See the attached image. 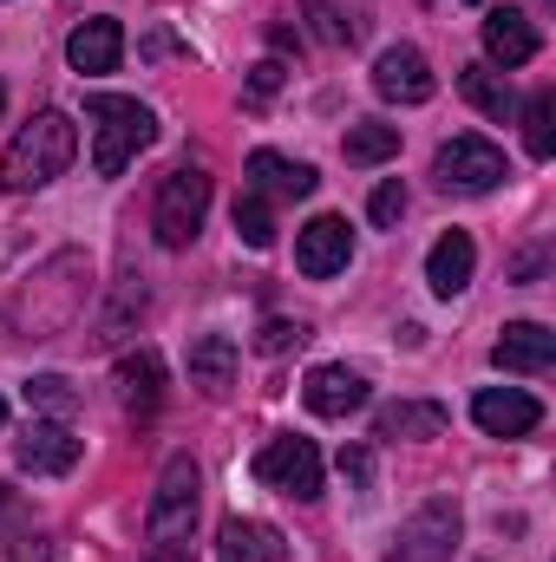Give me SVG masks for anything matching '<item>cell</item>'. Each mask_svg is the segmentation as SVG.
Wrapping results in <instances>:
<instances>
[{
	"label": "cell",
	"mask_w": 556,
	"mask_h": 562,
	"mask_svg": "<svg viewBox=\"0 0 556 562\" xmlns=\"http://www.w3.org/2000/svg\"><path fill=\"white\" fill-rule=\"evenodd\" d=\"M79 438H73V425L66 419H33L26 425V438L13 445V458H20V471H33V477H66L73 464H79Z\"/></svg>",
	"instance_id": "obj_10"
},
{
	"label": "cell",
	"mask_w": 556,
	"mask_h": 562,
	"mask_svg": "<svg viewBox=\"0 0 556 562\" xmlns=\"http://www.w3.org/2000/svg\"><path fill=\"white\" fill-rule=\"evenodd\" d=\"M26 406L66 419V413L79 406V393H73V380H59V373H33V380H26Z\"/></svg>",
	"instance_id": "obj_28"
},
{
	"label": "cell",
	"mask_w": 556,
	"mask_h": 562,
	"mask_svg": "<svg viewBox=\"0 0 556 562\" xmlns=\"http://www.w3.org/2000/svg\"><path fill=\"white\" fill-rule=\"evenodd\" d=\"M301 20L321 46H360L374 26V0H301Z\"/></svg>",
	"instance_id": "obj_17"
},
{
	"label": "cell",
	"mask_w": 556,
	"mask_h": 562,
	"mask_svg": "<svg viewBox=\"0 0 556 562\" xmlns=\"http://www.w3.org/2000/svg\"><path fill=\"white\" fill-rule=\"evenodd\" d=\"M524 144H531V157H551L556 150V92H537L524 105Z\"/></svg>",
	"instance_id": "obj_29"
},
{
	"label": "cell",
	"mask_w": 556,
	"mask_h": 562,
	"mask_svg": "<svg viewBox=\"0 0 556 562\" xmlns=\"http://www.w3.org/2000/svg\"><path fill=\"white\" fill-rule=\"evenodd\" d=\"M367 216H374L380 229H393V223L407 216V183H400V177H387V183L374 190V203H367Z\"/></svg>",
	"instance_id": "obj_30"
},
{
	"label": "cell",
	"mask_w": 556,
	"mask_h": 562,
	"mask_svg": "<svg viewBox=\"0 0 556 562\" xmlns=\"http://www.w3.org/2000/svg\"><path fill=\"white\" fill-rule=\"evenodd\" d=\"M485 53H491V66H531L537 59V26H531V13L524 7H491L485 13Z\"/></svg>",
	"instance_id": "obj_15"
},
{
	"label": "cell",
	"mask_w": 556,
	"mask_h": 562,
	"mask_svg": "<svg viewBox=\"0 0 556 562\" xmlns=\"http://www.w3.org/2000/svg\"><path fill=\"white\" fill-rule=\"evenodd\" d=\"M197 491H203V471H197L190 451H177L157 471V497H151V517H144V537H151L157 562H184V543L197 530Z\"/></svg>",
	"instance_id": "obj_3"
},
{
	"label": "cell",
	"mask_w": 556,
	"mask_h": 562,
	"mask_svg": "<svg viewBox=\"0 0 556 562\" xmlns=\"http://www.w3.org/2000/svg\"><path fill=\"white\" fill-rule=\"evenodd\" d=\"M0 510H7V484H0Z\"/></svg>",
	"instance_id": "obj_36"
},
{
	"label": "cell",
	"mask_w": 556,
	"mask_h": 562,
	"mask_svg": "<svg viewBox=\"0 0 556 562\" xmlns=\"http://www.w3.org/2000/svg\"><path fill=\"white\" fill-rule=\"evenodd\" d=\"M471 269H478V249H471L465 229H445V236L432 243V256H425V281H432L438 301L465 294V288H471Z\"/></svg>",
	"instance_id": "obj_21"
},
{
	"label": "cell",
	"mask_w": 556,
	"mask_h": 562,
	"mask_svg": "<svg viewBox=\"0 0 556 562\" xmlns=\"http://www.w3.org/2000/svg\"><path fill=\"white\" fill-rule=\"evenodd\" d=\"M73 150H79V132H73L66 112H33V125H20V138L0 157V190H13V196L46 190L73 164Z\"/></svg>",
	"instance_id": "obj_2"
},
{
	"label": "cell",
	"mask_w": 556,
	"mask_h": 562,
	"mask_svg": "<svg viewBox=\"0 0 556 562\" xmlns=\"http://www.w3.org/2000/svg\"><path fill=\"white\" fill-rule=\"evenodd\" d=\"M438 431H445V406L432 400H400L374 419V438H438Z\"/></svg>",
	"instance_id": "obj_23"
},
{
	"label": "cell",
	"mask_w": 556,
	"mask_h": 562,
	"mask_svg": "<svg viewBox=\"0 0 556 562\" xmlns=\"http://www.w3.org/2000/svg\"><path fill=\"white\" fill-rule=\"evenodd\" d=\"M216 562H288V543H281V530L256 524V517H230L216 537Z\"/></svg>",
	"instance_id": "obj_22"
},
{
	"label": "cell",
	"mask_w": 556,
	"mask_h": 562,
	"mask_svg": "<svg viewBox=\"0 0 556 562\" xmlns=\"http://www.w3.org/2000/svg\"><path fill=\"white\" fill-rule=\"evenodd\" d=\"M458 92H465L485 119H498V125H504L511 105H518V99H511V79H504L498 66H465V72H458Z\"/></svg>",
	"instance_id": "obj_25"
},
{
	"label": "cell",
	"mask_w": 556,
	"mask_h": 562,
	"mask_svg": "<svg viewBox=\"0 0 556 562\" xmlns=\"http://www.w3.org/2000/svg\"><path fill=\"white\" fill-rule=\"evenodd\" d=\"M458 530H465L458 504H452V497H425L413 517L400 524V537H393L387 562H452V550H458Z\"/></svg>",
	"instance_id": "obj_6"
},
{
	"label": "cell",
	"mask_w": 556,
	"mask_h": 562,
	"mask_svg": "<svg viewBox=\"0 0 556 562\" xmlns=\"http://www.w3.org/2000/svg\"><path fill=\"white\" fill-rule=\"evenodd\" d=\"M301 400H308V413H321V419H347V413L367 406V380H360L354 367H314V373L301 380Z\"/></svg>",
	"instance_id": "obj_16"
},
{
	"label": "cell",
	"mask_w": 556,
	"mask_h": 562,
	"mask_svg": "<svg viewBox=\"0 0 556 562\" xmlns=\"http://www.w3.org/2000/svg\"><path fill=\"white\" fill-rule=\"evenodd\" d=\"M347 262H354V229H347V216H314V223L294 236V269L308 281L341 276Z\"/></svg>",
	"instance_id": "obj_9"
},
{
	"label": "cell",
	"mask_w": 556,
	"mask_h": 562,
	"mask_svg": "<svg viewBox=\"0 0 556 562\" xmlns=\"http://www.w3.org/2000/svg\"><path fill=\"white\" fill-rule=\"evenodd\" d=\"M236 367H243V353H236L230 334H203V340L190 347V386H197L203 400H230V393H236Z\"/></svg>",
	"instance_id": "obj_20"
},
{
	"label": "cell",
	"mask_w": 556,
	"mask_h": 562,
	"mask_svg": "<svg viewBox=\"0 0 556 562\" xmlns=\"http://www.w3.org/2000/svg\"><path fill=\"white\" fill-rule=\"evenodd\" d=\"M132 321H144V276L119 281L112 307H105V314H99V327H92V347H119V340L132 334Z\"/></svg>",
	"instance_id": "obj_24"
},
{
	"label": "cell",
	"mask_w": 556,
	"mask_h": 562,
	"mask_svg": "<svg viewBox=\"0 0 556 562\" xmlns=\"http://www.w3.org/2000/svg\"><path fill=\"white\" fill-rule=\"evenodd\" d=\"M341 477H347V484H367V477H374V458H367L360 445H347V451H341Z\"/></svg>",
	"instance_id": "obj_34"
},
{
	"label": "cell",
	"mask_w": 556,
	"mask_h": 562,
	"mask_svg": "<svg viewBox=\"0 0 556 562\" xmlns=\"http://www.w3.org/2000/svg\"><path fill=\"white\" fill-rule=\"evenodd\" d=\"M119 59H125V26H119L112 13L79 20V26L66 33V66H73V72H112Z\"/></svg>",
	"instance_id": "obj_14"
},
{
	"label": "cell",
	"mask_w": 556,
	"mask_h": 562,
	"mask_svg": "<svg viewBox=\"0 0 556 562\" xmlns=\"http://www.w3.org/2000/svg\"><path fill=\"white\" fill-rule=\"evenodd\" d=\"M432 177H438V190H458V196H485V190H498L504 183V150L491 138H452L438 144V157H432Z\"/></svg>",
	"instance_id": "obj_7"
},
{
	"label": "cell",
	"mask_w": 556,
	"mask_h": 562,
	"mask_svg": "<svg viewBox=\"0 0 556 562\" xmlns=\"http://www.w3.org/2000/svg\"><path fill=\"white\" fill-rule=\"evenodd\" d=\"M112 386H119V406H125V419H157V406H164V360L138 347V353H125L119 360V373H112Z\"/></svg>",
	"instance_id": "obj_12"
},
{
	"label": "cell",
	"mask_w": 556,
	"mask_h": 562,
	"mask_svg": "<svg viewBox=\"0 0 556 562\" xmlns=\"http://www.w3.org/2000/svg\"><path fill=\"white\" fill-rule=\"evenodd\" d=\"M471 419H478V431H491V438H524V431H537L544 406L531 393H518V386H485L471 400Z\"/></svg>",
	"instance_id": "obj_13"
},
{
	"label": "cell",
	"mask_w": 556,
	"mask_h": 562,
	"mask_svg": "<svg viewBox=\"0 0 556 562\" xmlns=\"http://www.w3.org/2000/svg\"><path fill=\"white\" fill-rule=\"evenodd\" d=\"M0 562H53V537H7Z\"/></svg>",
	"instance_id": "obj_32"
},
{
	"label": "cell",
	"mask_w": 556,
	"mask_h": 562,
	"mask_svg": "<svg viewBox=\"0 0 556 562\" xmlns=\"http://www.w3.org/2000/svg\"><path fill=\"white\" fill-rule=\"evenodd\" d=\"M0 112H7V86H0Z\"/></svg>",
	"instance_id": "obj_35"
},
{
	"label": "cell",
	"mask_w": 556,
	"mask_h": 562,
	"mask_svg": "<svg viewBox=\"0 0 556 562\" xmlns=\"http://www.w3.org/2000/svg\"><path fill=\"white\" fill-rule=\"evenodd\" d=\"M86 294H92V256L86 249H59V256H46L33 276L13 288L0 327L13 340H59L86 314Z\"/></svg>",
	"instance_id": "obj_1"
},
{
	"label": "cell",
	"mask_w": 556,
	"mask_h": 562,
	"mask_svg": "<svg viewBox=\"0 0 556 562\" xmlns=\"http://www.w3.org/2000/svg\"><path fill=\"white\" fill-rule=\"evenodd\" d=\"M374 92L393 99V105H425V99L438 92V79H432V66H425L419 46H387V53L374 59Z\"/></svg>",
	"instance_id": "obj_11"
},
{
	"label": "cell",
	"mask_w": 556,
	"mask_h": 562,
	"mask_svg": "<svg viewBox=\"0 0 556 562\" xmlns=\"http://www.w3.org/2000/svg\"><path fill=\"white\" fill-rule=\"evenodd\" d=\"M0 425H7V406H0Z\"/></svg>",
	"instance_id": "obj_37"
},
{
	"label": "cell",
	"mask_w": 556,
	"mask_h": 562,
	"mask_svg": "<svg viewBox=\"0 0 556 562\" xmlns=\"http://www.w3.org/2000/svg\"><path fill=\"white\" fill-rule=\"evenodd\" d=\"M281 72H288L281 59H263V66L249 72V99H276V92H281Z\"/></svg>",
	"instance_id": "obj_33"
},
{
	"label": "cell",
	"mask_w": 556,
	"mask_h": 562,
	"mask_svg": "<svg viewBox=\"0 0 556 562\" xmlns=\"http://www.w3.org/2000/svg\"><path fill=\"white\" fill-rule=\"evenodd\" d=\"M400 150V125H380V119H360L347 132V164H387Z\"/></svg>",
	"instance_id": "obj_26"
},
{
	"label": "cell",
	"mask_w": 556,
	"mask_h": 562,
	"mask_svg": "<svg viewBox=\"0 0 556 562\" xmlns=\"http://www.w3.org/2000/svg\"><path fill=\"white\" fill-rule=\"evenodd\" d=\"M308 340V327L301 321H263V334H256V347L263 353H288V347H301Z\"/></svg>",
	"instance_id": "obj_31"
},
{
	"label": "cell",
	"mask_w": 556,
	"mask_h": 562,
	"mask_svg": "<svg viewBox=\"0 0 556 562\" xmlns=\"http://www.w3.org/2000/svg\"><path fill=\"white\" fill-rule=\"evenodd\" d=\"M86 119H92V170H99V177H119L144 144L157 138L151 105L119 99V92H92V99H86Z\"/></svg>",
	"instance_id": "obj_4"
},
{
	"label": "cell",
	"mask_w": 556,
	"mask_h": 562,
	"mask_svg": "<svg viewBox=\"0 0 556 562\" xmlns=\"http://www.w3.org/2000/svg\"><path fill=\"white\" fill-rule=\"evenodd\" d=\"M256 477L281 491V497H301V504H314L321 497V451H314V438H269L263 445V458H256Z\"/></svg>",
	"instance_id": "obj_8"
},
{
	"label": "cell",
	"mask_w": 556,
	"mask_h": 562,
	"mask_svg": "<svg viewBox=\"0 0 556 562\" xmlns=\"http://www.w3.org/2000/svg\"><path fill=\"white\" fill-rule=\"evenodd\" d=\"M249 190L269 196V203H301V196H314V164L281 157V150H256L249 157Z\"/></svg>",
	"instance_id": "obj_18"
},
{
	"label": "cell",
	"mask_w": 556,
	"mask_h": 562,
	"mask_svg": "<svg viewBox=\"0 0 556 562\" xmlns=\"http://www.w3.org/2000/svg\"><path fill=\"white\" fill-rule=\"evenodd\" d=\"M203 216H210V170H197V164L170 170V177L157 183V203H151L157 243H164V249H190L197 229H203Z\"/></svg>",
	"instance_id": "obj_5"
},
{
	"label": "cell",
	"mask_w": 556,
	"mask_h": 562,
	"mask_svg": "<svg viewBox=\"0 0 556 562\" xmlns=\"http://www.w3.org/2000/svg\"><path fill=\"white\" fill-rule=\"evenodd\" d=\"M491 360H498V373H544L556 360V334L544 321H511V327L498 334Z\"/></svg>",
	"instance_id": "obj_19"
},
{
	"label": "cell",
	"mask_w": 556,
	"mask_h": 562,
	"mask_svg": "<svg viewBox=\"0 0 556 562\" xmlns=\"http://www.w3.org/2000/svg\"><path fill=\"white\" fill-rule=\"evenodd\" d=\"M236 236H243L249 249H269V243H276V210H269V196H256V190L236 196Z\"/></svg>",
	"instance_id": "obj_27"
}]
</instances>
